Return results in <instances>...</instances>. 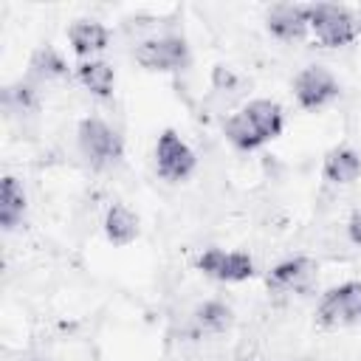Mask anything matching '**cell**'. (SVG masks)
<instances>
[{"label": "cell", "instance_id": "obj_9", "mask_svg": "<svg viewBox=\"0 0 361 361\" xmlns=\"http://www.w3.org/2000/svg\"><path fill=\"white\" fill-rule=\"evenodd\" d=\"M268 23V31L282 39V42H293V39H302L310 25H307V6H293V3H279L268 11L265 17Z\"/></svg>", "mask_w": 361, "mask_h": 361}, {"label": "cell", "instance_id": "obj_3", "mask_svg": "<svg viewBox=\"0 0 361 361\" xmlns=\"http://www.w3.org/2000/svg\"><path fill=\"white\" fill-rule=\"evenodd\" d=\"M76 138H79L82 155L93 166H110L121 158V138L102 118H82L79 130H76Z\"/></svg>", "mask_w": 361, "mask_h": 361}, {"label": "cell", "instance_id": "obj_2", "mask_svg": "<svg viewBox=\"0 0 361 361\" xmlns=\"http://www.w3.org/2000/svg\"><path fill=\"white\" fill-rule=\"evenodd\" d=\"M307 25L313 37L324 48H341L350 45L361 31H358V17L338 3H316L307 6Z\"/></svg>", "mask_w": 361, "mask_h": 361}, {"label": "cell", "instance_id": "obj_13", "mask_svg": "<svg viewBox=\"0 0 361 361\" xmlns=\"http://www.w3.org/2000/svg\"><path fill=\"white\" fill-rule=\"evenodd\" d=\"M76 79L85 85V90H90L96 99H110L113 87H116V71L104 62V59H85L76 68Z\"/></svg>", "mask_w": 361, "mask_h": 361}, {"label": "cell", "instance_id": "obj_8", "mask_svg": "<svg viewBox=\"0 0 361 361\" xmlns=\"http://www.w3.org/2000/svg\"><path fill=\"white\" fill-rule=\"evenodd\" d=\"M133 56L147 71H178L186 62L189 51L180 37H152L144 39Z\"/></svg>", "mask_w": 361, "mask_h": 361}, {"label": "cell", "instance_id": "obj_17", "mask_svg": "<svg viewBox=\"0 0 361 361\" xmlns=\"http://www.w3.org/2000/svg\"><path fill=\"white\" fill-rule=\"evenodd\" d=\"M195 322L203 333H223L231 324V307L223 302H203L195 310Z\"/></svg>", "mask_w": 361, "mask_h": 361}, {"label": "cell", "instance_id": "obj_14", "mask_svg": "<svg viewBox=\"0 0 361 361\" xmlns=\"http://www.w3.org/2000/svg\"><path fill=\"white\" fill-rule=\"evenodd\" d=\"M23 214H25V189L20 186L17 178L6 175L0 183V226L11 231L20 226Z\"/></svg>", "mask_w": 361, "mask_h": 361}, {"label": "cell", "instance_id": "obj_16", "mask_svg": "<svg viewBox=\"0 0 361 361\" xmlns=\"http://www.w3.org/2000/svg\"><path fill=\"white\" fill-rule=\"evenodd\" d=\"M31 73L37 76V79H62L65 73H68V62L62 59V54L59 51H54V48H39V51H34V56H31Z\"/></svg>", "mask_w": 361, "mask_h": 361}, {"label": "cell", "instance_id": "obj_1", "mask_svg": "<svg viewBox=\"0 0 361 361\" xmlns=\"http://www.w3.org/2000/svg\"><path fill=\"white\" fill-rule=\"evenodd\" d=\"M282 124H285V116H282L279 102L254 99L243 104L237 113H231L223 130H226V138L237 149H257L265 141L276 138L282 133Z\"/></svg>", "mask_w": 361, "mask_h": 361}, {"label": "cell", "instance_id": "obj_5", "mask_svg": "<svg viewBox=\"0 0 361 361\" xmlns=\"http://www.w3.org/2000/svg\"><path fill=\"white\" fill-rule=\"evenodd\" d=\"M197 158L192 152V147L175 133V130H164L155 141V169L164 180H183L192 175Z\"/></svg>", "mask_w": 361, "mask_h": 361}, {"label": "cell", "instance_id": "obj_7", "mask_svg": "<svg viewBox=\"0 0 361 361\" xmlns=\"http://www.w3.org/2000/svg\"><path fill=\"white\" fill-rule=\"evenodd\" d=\"M197 271L217 282H245L254 276V259L243 251L206 248L197 257Z\"/></svg>", "mask_w": 361, "mask_h": 361}, {"label": "cell", "instance_id": "obj_21", "mask_svg": "<svg viewBox=\"0 0 361 361\" xmlns=\"http://www.w3.org/2000/svg\"><path fill=\"white\" fill-rule=\"evenodd\" d=\"M31 361H39V358H31Z\"/></svg>", "mask_w": 361, "mask_h": 361}, {"label": "cell", "instance_id": "obj_20", "mask_svg": "<svg viewBox=\"0 0 361 361\" xmlns=\"http://www.w3.org/2000/svg\"><path fill=\"white\" fill-rule=\"evenodd\" d=\"M358 31H361V17H358Z\"/></svg>", "mask_w": 361, "mask_h": 361}, {"label": "cell", "instance_id": "obj_19", "mask_svg": "<svg viewBox=\"0 0 361 361\" xmlns=\"http://www.w3.org/2000/svg\"><path fill=\"white\" fill-rule=\"evenodd\" d=\"M347 234H350V240H353L355 245H361V209L353 212V217H350V223H347Z\"/></svg>", "mask_w": 361, "mask_h": 361}, {"label": "cell", "instance_id": "obj_10", "mask_svg": "<svg viewBox=\"0 0 361 361\" xmlns=\"http://www.w3.org/2000/svg\"><path fill=\"white\" fill-rule=\"evenodd\" d=\"M316 274V262L307 257H290L271 268L268 288L271 290H302Z\"/></svg>", "mask_w": 361, "mask_h": 361}, {"label": "cell", "instance_id": "obj_18", "mask_svg": "<svg viewBox=\"0 0 361 361\" xmlns=\"http://www.w3.org/2000/svg\"><path fill=\"white\" fill-rule=\"evenodd\" d=\"M6 104L11 110H17V113H28V110L37 107V93L28 85H23V82L11 85V87H6Z\"/></svg>", "mask_w": 361, "mask_h": 361}, {"label": "cell", "instance_id": "obj_12", "mask_svg": "<svg viewBox=\"0 0 361 361\" xmlns=\"http://www.w3.org/2000/svg\"><path fill=\"white\" fill-rule=\"evenodd\" d=\"M322 172H324V178L330 183L347 186V183L358 180V175H361V155L355 149H350V147H336V149L327 152Z\"/></svg>", "mask_w": 361, "mask_h": 361}, {"label": "cell", "instance_id": "obj_15", "mask_svg": "<svg viewBox=\"0 0 361 361\" xmlns=\"http://www.w3.org/2000/svg\"><path fill=\"white\" fill-rule=\"evenodd\" d=\"M104 234L113 245H130L138 237V217L124 203H113L104 214Z\"/></svg>", "mask_w": 361, "mask_h": 361}, {"label": "cell", "instance_id": "obj_6", "mask_svg": "<svg viewBox=\"0 0 361 361\" xmlns=\"http://www.w3.org/2000/svg\"><path fill=\"white\" fill-rule=\"evenodd\" d=\"M316 319L324 327H341L361 319V282H341L330 288L316 307Z\"/></svg>", "mask_w": 361, "mask_h": 361}, {"label": "cell", "instance_id": "obj_4", "mask_svg": "<svg viewBox=\"0 0 361 361\" xmlns=\"http://www.w3.org/2000/svg\"><path fill=\"white\" fill-rule=\"evenodd\" d=\"M293 93H296L299 107H305V110H322L333 99H338L341 87H338V79L324 65H307V68H302L296 73Z\"/></svg>", "mask_w": 361, "mask_h": 361}, {"label": "cell", "instance_id": "obj_11", "mask_svg": "<svg viewBox=\"0 0 361 361\" xmlns=\"http://www.w3.org/2000/svg\"><path fill=\"white\" fill-rule=\"evenodd\" d=\"M68 42H71V51L76 56H93L99 51L107 48L110 42V31L102 25V23H93V20H79L68 28Z\"/></svg>", "mask_w": 361, "mask_h": 361}]
</instances>
